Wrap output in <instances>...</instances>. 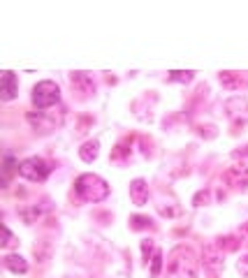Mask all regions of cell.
<instances>
[{
  "instance_id": "6da1fadb",
  "label": "cell",
  "mask_w": 248,
  "mask_h": 278,
  "mask_svg": "<svg viewBox=\"0 0 248 278\" xmlns=\"http://www.w3.org/2000/svg\"><path fill=\"white\" fill-rule=\"evenodd\" d=\"M165 278H197V255L188 246H177L167 258Z\"/></svg>"
},
{
  "instance_id": "7a4b0ae2",
  "label": "cell",
  "mask_w": 248,
  "mask_h": 278,
  "mask_svg": "<svg viewBox=\"0 0 248 278\" xmlns=\"http://www.w3.org/2000/svg\"><path fill=\"white\" fill-rule=\"evenodd\" d=\"M75 190L79 195V199L84 202H102L109 197V183L97 174H81L75 181Z\"/></svg>"
},
{
  "instance_id": "3957f363",
  "label": "cell",
  "mask_w": 248,
  "mask_h": 278,
  "mask_svg": "<svg viewBox=\"0 0 248 278\" xmlns=\"http://www.w3.org/2000/svg\"><path fill=\"white\" fill-rule=\"evenodd\" d=\"M51 162H46L44 158L40 156H33V158H26V160H21L19 165H16V172H19V176H23L26 181H33V183H42L49 179L51 174Z\"/></svg>"
},
{
  "instance_id": "277c9868",
  "label": "cell",
  "mask_w": 248,
  "mask_h": 278,
  "mask_svg": "<svg viewBox=\"0 0 248 278\" xmlns=\"http://www.w3.org/2000/svg\"><path fill=\"white\" fill-rule=\"evenodd\" d=\"M28 123L33 125V130L40 132V135H49V132H54L56 128L63 125V118H65V109H56V111H31L28 114Z\"/></svg>"
},
{
  "instance_id": "5b68a950",
  "label": "cell",
  "mask_w": 248,
  "mask_h": 278,
  "mask_svg": "<svg viewBox=\"0 0 248 278\" xmlns=\"http://www.w3.org/2000/svg\"><path fill=\"white\" fill-rule=\"evenodd\" d=\"M33 105L37 109H49V107H56L61 102V86L56 81L44 79V81H37L33 86Z\"/></svg>"
},
{
  "instance_id": "8992f818",
  "label": "cell",
  "mask_w": 248,
  "mask_h": 278,
  "mask_svg": "<svg viewBox=\"0 0 248 278\" xmlns=\"http://www.w3.org/2000/svg\"><path fill=\"white\" fill-rule=\"evenodd\" d=\"M223 109H225V116H228L230 123H232L234 132L248 123V102L243 100L241 95H234V97H230V100H225Z\"/></svg>"
},
{
  "instance_id": "52a82bcc",
  "label": "cell",
  "mask_w": 248,
  "mask_h": 278,
  "mask_svg": "<svg viewBox=\"0 0 248 278\" xmlns=\"http://www.w3.org/2000/svg\"><path fill=\"white\" fill-rule=\"evenodd\" d=\"M223 181L230 188H237V190H246L248 188V165L246 162H234L223 172Z\"/></svg>"
},
{
  "instance_id": "ba28073f",
  "label": "cell",
  "mask_w": 248,
  "mask_h": 278,
  "mask_svg": "<svg viewBox=\"0 0 248 278\" xmlns=\"http://www.w3.org/2000/svg\"><path fill=\"white\" fill-rule=\"evenodd\" d=\"M202 264L211 276H218V273L223 271L225 267V260H223V250L218 246H207L202 250Z\"/></svg>"
},
{
  "instance_id": "9c48e42d",
  "label": "cell",
  "mask_w": 248,
  "mask_h": 278,
  "mask_svg": "<svg viewBox=\"0 0 248 278\" xmlns=\"http://www.w3.org/2000/svg\"><path fill=\"white\" fill-rule=\"evenodd\" d=\"M70 84L75 88V93H79V97H91L95 95V81L88 72H72Z\"/></svg>"
},
{
  "instance_id": "30bf717a",
  "label": "cell",
  "mask_w": 248,
  "mask_h": 278,
  "mask_svg": "<svg viewBox=\"0 0 248 278\" xmlns=\"http://www.w3.org/2000/svg\"><path fill=\"white\" fill-rule=\"evenodd\" d=\"M16 93H19V79H16L14 72L5 70L3 77H0V100L10 102L16 97Z\"/></svg>"
},
{
  "instance_id": "8fae6325",
  "label": "cell",
  "mask_w": 248,
  "mask_h": 278,
  "mask_svg": "<svg viewBox=\"0 0 248 278\" xmlns=\"http://www.w3.org/2000/svg\"><path fill=\"white\" fill-rule=\"evenodd\" d=\"M128 192H130V199L135 207H144V204L148 202V183L146 179H135V181H130V188H128Z\"/></svg>"
},
{
  "instance_id": "7c38bea8",
  "label": "cell",
  "mask_w": 248,
  "mask_h": 278,
  "mask_svg": "<svg viewBox=\"0 0 248 278\" xmlns=\"http://www.w3.org/2000/svg\"><path fill=\"white\" fill-rule=\"evenodd\" d=\"M130 158H132V139L128 137V139L118 142L116 148L112 151V162H116V165H128Z\"/></svg>"
},
{
  "instance_id": "4fadbf2b",
  "label": "cell",
  "mask_w": 248,
  "mask_h": 278,
  "mask_svg": "<svg viewBox=\"0 0 248 278\" xmlns=\"http://www.w3.org/2000/svg\"><path fill=\"white\" fill-rule=\"evenodd\" d=\"M218 81H220V86L228 88V91H241L246 86V79H243L239 72H220L218 74Z\"/></svg>"
},
{
  "instance_id": "5bb4252c",
  "label": "cell",
  "mask_w": 248,
  "mask_h": 278,
  "mask_svg": "<svg viewBox=\"0 0 248 278\" xmlns=\"http://www.w3.org/2000/svg\"><path fill=\"white\" fill-rule=\"evenodd\" d=\"M97 156H100V142L97 139H88V142H84L81 144V148H79V158L84 162H95L97 160Z\"/></svg>"
},
{
  "instance_id": "9a60e30c",
  "label": "cell",
  "mask_w": 248,
  "mask_h": 278,
  "mask_svg": "<svg viewBox=\"0 0 248 278\" xmlns=\"http://www.w3.org/2000/svg\"><path fill=\"white\" fill-rule=\"evenodd\" d=\"M3 264H5V269H7V271H12V273H26V271H28V262H26L21 255H16V253L5 255V258H3Z\"/></svg>"
},
{
  "instance_id": "2e32d148",
  "label": "cell",
  "mask_w": 248,
  "mask_h": 278,
  "mask_svg": "<svg viewBox=\"0 0 248 278\" xmlns=\"http://www.w3.org/2000/svg\"><path fill=\"white\" fill-rule=\"evenodd\" d=\"M216 246L220 248L223 253H225V250H228V253H234V250L241 246V241H239L234 234H228V237H218V239H216Z\"/></svg>"
},
{
  "instance_id": "e0dca14e",
  "label": "cell",
  "mask_w": 248,
  "mask_h": 278,
  "mask_svg": "<svg viewBox=\"0 0 248 278\" xmlns=\"http://www.w3.org/2000/svg\"><path fill=\"white\" fill-rule=\"evenodd\" d=\"M130 230H135V232L153 230V220L148 216H130Z\"/></svg>"
},
{
  "instance_id": "ac0fdd59",
  "label": "cell",
  "mask_w": 248,
  "mask_h": 278,
  "mask_svg": "<svg viewBox=\"0 0 248 278\" xmlns=\"http://www.w3.org/2000/svg\"><path fill=\"white\" fill-rule=\"evenodd\" d=\"M195 72L190 70H172L169 72V81H177V84H190Z\"/></svg>"
},
{
  "instance_id": "d6986e66",
  "label": "cell",
  "mask_w": 248,
  "mask_h": 278,
  "mask_svg": "<svg viewBox=\"0 0 248 278\" xmlns=\"http://www.w3.org/2000/svg\"><path fill=\"white\" fill-rule=\"evenodd\" d=\"M0 246H3V248H16V246H19L16 237L10 232V228H7V225H3V241H0Z\"/></svg>"
},
{
  "instance_id": "ffe728a7",
  "label": "cell",
  "mask_w": 248,
  "mask_h": 278,
  "mask_svg": "<svg viewBox=\"0 0 248 278\" xmlns=\"http://www.w3.org/2000/svg\"><path fill=\"white\" fill-rule=\"evenodd\" d=\"M153 253H156L153 241H151V239H144V241H142V260H144V264H146V267H148V262H151Z\"/></svg>"
},
{
  "instance_id": "44dd1931",
  "label": "cell",
  "mask_w": 248,
  "mask_h": 278,
  "mask_svg": "<svg viewBox=\"0 0 248 278\" xmlns=\"http://www.w3.org/2000/svg\"><path fill=\"white\" fill-rule=\"evenodd\" d=\"M160 271H162V250H156L153 258H151V276L158 278L160 276Z\"/></svg>"
},
{
  "instance_id": "7402d4cb",
  "label": "cell",
  "mask_w": 248,
  "mask_h": 278,
  "mask_svg": "<svg viewBox=\"0 0 248 278\" xmlns=\"http://www.w3.org/2000/svg\"><path fill=\"white\" fill-rule=\"evenodd\" d=\"M40 213H42V211H40L37 207H31V209H23V211H21V218H23L28 225H33V222L40 218Z\"/></svg>"
},
{
  "instance_id": "603a6c76",
  "label": "cell",
  "mask_w": 248,
  "mask_h": 278,
  "mask_svg": "<svg viewBox=\"0 0 248 278\" xmlns=\"http://www.w3.org/2000/svg\"><path fill=\"white\" fill-rule=\"evenodd\" d=\"M33 253H35V258H40V262H46V260H49V255H51V246L42 248V243H35Z\"/></svg>"
},
{
  "instance_id": "cb8c5ba5",
  "label": "cell",
  "mask_w": 248,
  "mask_h": 278,
  "mask_svg": "<svg viewBox=\"0 0 248 278\" xmlns=\"http://www.w3.org/2000/svg\"><path fill=\"white\" fill-rule=\"evenodd\" d=\"M209 197H211V192H209V190H200L197 195H195V199H192V204H195V207H202V202L207 204Z\"/></svg>"
},
{
  "instance_id": "d4e9b609",
  "label": "cell",
  "mask_w": 248,
  "mask_h": 278,
  "mask_svg": "<svg viewBox=\"0 0 248 278\" xmlns=\"http://www.w3.org/2000/svg\"><path fill=\"white\" fill-rule=\"evenodd\" d=\"M237 269L241 271V276H248V253L241 255V260L237 262Z\"/></svg>"
},
{
  "instance_id": "484cf974",
  "label": "cell",
  "mask_w": 248,
  "mask_h": 278,
  "mask_svg": "<svg viewBox=\"0 0 248 278\" xmlns=\"http://www.w3.org/2000/svg\"><path fill=\"white\" fill-rule=\"evenodd\" d=\"M246 230H248V225H246V228H243V232H246Z\"/></svg>"
}]
</instances>
